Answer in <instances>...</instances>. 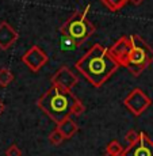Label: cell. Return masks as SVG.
I'll return each mask as SVG.
<instances>
[{
  "label": "cell",
  "instance_id": "1",
  "mask_svg": "<svg viewBox=\"0 0 153 156\" xmlns=\"http://www.w3.org/2000/svg\"><path fill=\"white\" fill-rule=\"evenodd\" d=\"M75 68L92 86L99 88L116 72L119 65L109 55L107 48L96 44L75 64Z\"/></svg>",
  "mask_w": 153,
  "mask_h": 156
},
{
  "label": "cell",
  "instance_id": "2",
  "mask_svg": "<svg viewBox=\"0 0 153 156\" xmlns=\"http://www.w3.org/2000/svg\"><path fill=\"white\" fill-rule=\"evenodd\" d=\"M76 101L77 98L72 94V91L52 84V87L38 99V107L58 125L71 117L72 106Z\"/></svg>",
  "mask_w": 153,
  "mask_h": 156
},
{
  "label": "cell",
  "instance_id": "3",
  "mask_svg": "<svg viewBox=\"0 0 153 156\" xmlns=\"http://www.w3.org/2000/svg\"><path fill=\"white\" fill-rule=\"evenodd\" d=\"M89 7L91 5H87L82 12H76L72 18L65 22V25L62 26L61 33L68 37H71L72 40H75L77 44H82L91 34H94L95 31V26L92 25L88 20V12H89Z\"/></svg>",
  "mask_w": 153,
  "mask_h": 156
},
{
  "label": "cell",
  "instance_id": "4",
  "mask_svg": "<svg viewBox=\"0 0 153 156\" xmlns=\"http://www.w3.org/2000/svg\"><path fill=\"white\" fill-rule=\"evenodd\" d=\"M131 38V52L129 56L127 61V68L134 76L141 75V72L145 69L149 64L153 62V50L149 48V45L137 34L130 35Z\"/></svg>",
  "mask_w": 153,
  "mask_h": 156
},
{
  "label": "cell",
  "instance_id": "5",
  "mask_svg": "<svg viewBox=\"0 0 153 156\" xmlns=\"http://www.w3.org/2000/svg\"><path fill=\"white\" fill-rule=\"evenodd\" d=\"M151 103H152L151 98L141 88L131 90L123 99V105L126 106V109L136 117L141 115V114L151 106Z\"/></svg>",
  "mask_w": 153,
  "mask_h": 156
},
{
  "label": "cell",
  "instance_id": "6",
  "mask_svg": "<svg viewBox=\"0 0 153 156\" xmlns=\"http://www.w3.org/2000/svg\"><path fill=\"white\" fill-rule=\"evenodd\" d=\"M131 38L130 37H121L111 48H109V55L114 58V61L119 65V67H126L129 61V56L131 52Z\"/></svg>",
  "mask_w": 153,
  "mask_h": 156
},
{
  "label": "cell",
  "instance_id": "7",
  "mask_svg": "<svg viewBox=\"0 0 153 156\" xmlns=\"http://www.w3.org/2000/svg\"><path fill=\"white\" fill-rule=\"evenodd\" d=\"M122 156H153V141L145 132H140L138 141L127 145Z\"/></svg>",
  "mask_w": 153,
  "mask_h": 156
},
{
  "label": "cell",
  "instance_id": "8",
  "mask_svg": "<svg viewBox=\"0 0 153 156\" xmlns=\"http://www.w3.org/2000/svg\"><path fill=\"white\" fill-rule=\"evenodd\" d=\"M49 57L41 49L40 46L34 45L33 48H30L27 52L22 56V61L31 69L33 72H38L47 62Z\"/></svg>",
  "mask_w": 153,
  "mask_h": 156
},
{
  "label": "cell",
  "instance_id": "9",
  "mask_svg": "<svg viewBox=\"0 0 153 156\" xmlns=\"http://www.w3.org/2000/svg\"><path fill=\"white\" fill-rule=\"evenodd\" d=\"M50 80H52L53 86H60V87H62V88L68 90V91H72V88L79 83L77 76L68 67H61L53 75Z\"/></svg>",
  "mask_w": 153,
  "mask_h": 156
},
{
  "label": "cell",
  "instance_id": "10",
  "mask_svg": "<svg viewBox=\"0 0 153 156\" xmlns=\"http://www.w3.org/2000/svg\"><path fill=\"white\" fill-rule=\"evenodd\" d=\"M18 40V33L7 22L0 23V49L7 50Z\"/></svg>",
  "mask_w": 153,
  "mask_h": 156
},
{
  "label": "cell",
  "instance_id": "11",
  "mask_svg": "<svg viewBox=\"0 0 153 156\" xmlns=\"http://www.w3.org/2000/svg\"><path fill=\"white\" fill-rule=\"evenodd\" d=\"M57 129L61 132V134L65 137V139H72L75 134L77 133L79 128H77V124L71 118H67L65 121H62L61 124L57 125Z\"/></svg>",
  "mask_w": 153,
  "mask_h": 156
},
{
  "label": "cell",
  "instance_id": "12",
  "mask_svg": "<svg viewBox=\"0 0 153 156\" xmlns=\"http://www.w3.org/2000/svg\"><path fill=\"white\" fill-rule=\"evenodd\" d=\"M79 46V44L76 42L75 40H72L71 37L65 34H61V38H60V48H61L62 52H72L76 48Z\"/></svg>",
  "mask_w": 153,
  "mask_h": 156
},
{
  "label": "cell",
  "instance_id": "13",
  "mask_svg": "<svg viewBox=\"0 0 153 156\" xmlns=\"http://www.w3.org/2000/svg\"><path fill=\"white\" fill-rule=\"evenodd\" d=\"M129 2H130V0H102L104 7H107L110 11H113V12L119 11L122 7H125Z\"/></svg>",
  "mask_w": 153,
  "mask_h": 156
},
{
  "label": "cell",
  "instance_id": "14",
  "mask_svg": "<svg viewBox=\"0 0 153 156\" xmlns=\"http://www.w3.org/2000/svg\"><path fill=\"white\" fill-rule=\"evenodd\" d=\"M123 151H125V148L121 145V143L116 141V140L110 141L109 145H107V148H106V154L114 155V156H122Z\"/></svg>",
  "mask_w": 153,
  "mask_h": 156
},
{
  "label": "cell",
  "instance_id": "15",
  "mask_svg": "<svg viewBox=\"0 0 153 156\" xmlns=\"http://www.w3.org/2000/svg\"><path fill=\"white\" fill-rule=\"evenodd\" d=\"M14 75L8 68H0V87H7L12 83Z\"/></svg>",
  "mask_w": 153,
  "mask_h": 156
},
{
  "label": "cell",
  "instance_id": "16",
  "mask_svg": "<svg viewBox=\"0 0 153 156\" xmlns=\"http://www.w3.org/2000/svg\"><path fill=\"white\" fill-rule=\"evenodd\" d=\"M64 140H65V137L62 136L61 132H60L57 128L49 134V141H50V144H53V145H60Z\"/></svg>",
  "mask_w": 153,
  "mask_h": 156
},
{
  "label": "cell",
  "instance_id": "17",
  "mask_svg": "<svg viewBox=\"0 0 153 156\" xmlns=\"http://www.w3.org/2000/svg\"><path fill=\"white\" fill-rule=\"evenodd\" d=\"M138 139H140V133L136 132V130H133V129L129 130L125 136V140H126V143H127V145H133V144H136L137 141H138Z\"/></svg>",
  "mask_w": 153,
  "mask_h": 156
},
{
  "label": "cell",
  "instance_id": "18",
  "mask_svg": "<svg viewBox=\"0 0 153 156\" xmlns=\"http://www.w3.org/2000/svg\"><path fill=\"white\" fill-rule=\"evenodd\" d=\"M84 110H85V107H84L83 102L80 99H77L76 102H75V105L72 106V110H71V115H82V114L84 113Z\"/></svg>",
  "mask_w": 153,
  "mask_h": 156
},
{
  "label": "cell",
  "instance_id": "19",
  "mask_svg": "<svg viewBox=\"0 0 153 156\" xmlns=\"http://www.w3.org/2000/svg\"><path fill=\"white\" fill-rule=\"evenodd\" d=\"M5 156H22V151L16 144H11L5 151Z\"/></svg>",
  "mask_w": 153,
  "mask_h": 156
},
{
  "label": "cell",
  "instance_id": "20",
  "mask_svg": "<svg viewBox=\"0 0 153 156\" xmlns=\"http://www.w3.org/2000/svg\"><path fill=\"white\" fill-rule=\"evenodd\" d=\"M4 110H5V105H4V102L0 99V115L4 113Z\"/></svg>",
  "mask_w": 153,
  "mask_h": 156
},
{
  "label": "cell",
  "instance_id": "21",
  "mask_svg": "<svg viewBox=\"0 0 153 156\" xmlns=\"http://www.w3.org/2000/svg\"><path fill=\"white\" fill-rule=\"evenodd\" d=\"M130 2H133V3H136V4H138V3H141L142 0H130Z\"/></svg>",
  "mask_w": 153,
  "mask_h": 156
},
{
  "label": "cell",
  "instance_id": "22",
  "mask_svg": "<svg viewBox=\"0 0 153 156\" xmlns=\"http://www.w3.org/2000/svg\"><path fill=\"white\" fill-rule=\"evenodd\" d=\"M104 156H114V155H109V154H106V155H104Z\"/></svg>",
  "mask_w": 153,
  "mask_h": 156
}]
</instances>
